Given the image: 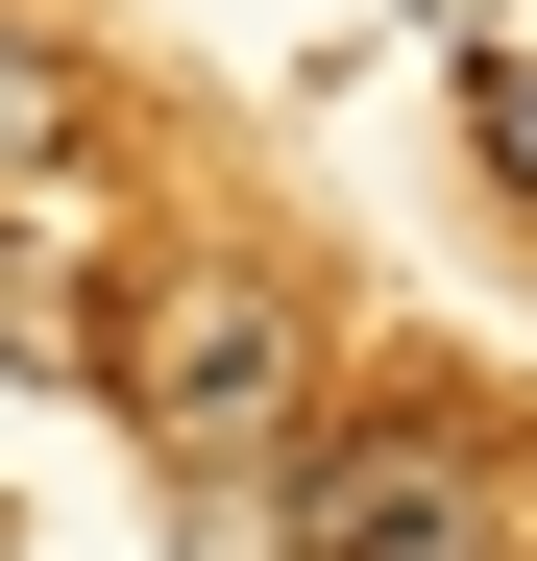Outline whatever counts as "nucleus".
Segmentation results:
<instances>
[{
	"mask_svg": "<svg viewBox=\"0 0 537 561\" xmlns=\"http://www.w3.org/2000/svg\"><path fill=\"white\" fill-rule=\"evenodd\" d=\"M465 147H489V196L537 220V49H465Z\"/></svg>",
	"mask_w": 537,
	"mask_h": 561,
	"instance_id": "obj_4",
	"label": "nucleus"
},
{
	"mask_svg": "<svg viewBox=\"0 0 537 561\" xmlns=\"http://www.w3.org/2000/svg\"><path fill=\"white\" fill-rule=\"evenodd\" d=\"M268 561H489V439L465 415H294L268 439Z\"/></svg>",
	"mask_w": 537,
	"mask_h": 561,
	"instance_id": "obj_2",
	"label": "nucleus"
},
{
	"mask_svg": "<svg viewBox=\"0 0 537 561\" xmlns=\"http://www.w3.org/2000/svg\"><path fill=\"white\" fill-rule=\"evenodd\" d=\"M0 366H73V268H49L25 220H0Z\"/></svg>",
	"mask_w": 537,
	"mask_h": 561,
	"instance_id": "obj_5",
	"label": "nucleus"
},
{
	"mask_svg": "<svg viewBox=\"0 0 537 561\" xmlns=\"http://www.w3.org/2000/svg\"><path fill=\"white\" fill-rule=\"evenodd\" d=\"M489 49H537V0H513V25H489Z\"/></svg>",
	"mask_w": 537,
	"mask_h": 561,
	"instance_id": "obj_6",
	"label": "nucleus"
},
{
	"mask_svg": "<svg viewBox=\"0 0 537 561\" xmlns=\"http://www.w3.org/2000/svg\"><path fill=\"white\" fill-rule=\"evenodd\" d=\"M73 147H99V73L49 25H0V196H73Z\"/></svg>",
	"mask_w": 537,
	"mask_h": 561,
	"instance_id": "obj_3",
	"label": "nucleus"
},
{
	"mask_svg": "<svg viewBox=\"0 0 537 561\" xmlns=\"http://www.w3.org/2000/svg\"><path fill=\"white\" fill-rule=\"evenodd\" d=\"M123 415L196 463V489H244V463L318 415V318L268 294V268H147V318H123Z\"/></svg>",
	"mask_w": 537,
	"mask_h": 561,
	"instance_id": "obj_1",
	"label": "nucleus"
}]
</instances>
